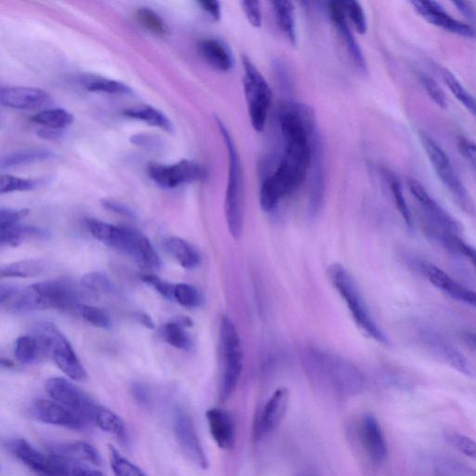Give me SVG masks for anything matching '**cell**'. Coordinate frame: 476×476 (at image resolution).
<instances>
[{"label":"cell","instance_id":"cell-64","mask_svg":"<svg viewBox=\"0 0 476 476\" xmlns=\"http://www.w3.org/2000/svg\"><path fill=\"white\" fill-rule=\"evenodd\" d=\"M456 8H458L463 13L466 14V16L471 17L472 16V11L465 3H454L453 4Z\"/></svg>","mask_w":476,"mask_h":476},{"label":"cell","instance_id":"cell-5","mask_svg":"<svg viewBox=\"0 0 476 476\" xmlns=\"http://www.w3.org/2000/svg\"><path fill=\"white\" fill-rule=\"evenodd\" d=\"M418 137H420L423 147L438 179L448 190L456 205L466 214H472L474 208L469 192L459 176H456L445 150L427 133L421 131Z\"/></svg>","mask_w":476,"mask_h":476},{"label":"cell","instance_id":"cell-18","mask_svg":"<svg viewBox=\"0 0 476 476\" xmlns=\"http://www.w3.org/2000/svg\"><path fill=\"white\" fill-rule=\"evenodd\" d=\"M360 437L370 459L377 464L386 462L388 448L386 436L377 417L367 414L362 418L360 424Z\"/></svg>","mask_w":476,"mask_h":476},{"label":"cell","instance_id":"cell-34","mask_svg":"<svg viewBox=\"0 0 476 476\" xmlns=\"http://www.w3.org/2000/svg\"><path fill=\"white\" fill-rule=\"evenodd\" d=\"M45 266L41 260H23L3 266L0 275L2 277H35L44 272Z\"/></svg>","mask_w":476,"mask_h":476},{"label":"cell","instance_id":"cell-25","mask_svg":"<svg viewBox=\"0 0 476 476\" xmlns=\"http://www.w3.org/2000/svg\"><path fill=\"white\" fill-rule=\"evenodd\" d=\"M206 417L209 432L218 447L225 450L233 449L236 433L231 415L222 409L214 408L206 412Z\"/></svg>","mask_w":476,"mask_h":476},{"label":"cell","instance_id":"cell-16","mask_svg":"<svg viewBox=\"0 0 476 476\" xmlns=\"http://www.w3.org/2000/svg\"><path fill=\"white\" fill-rule=\"evenodd\" d=\"M421 270L436 289L476 309V292L466 288L433 263H422Z\"/></svg>","mask_w":476,"mask_h":476},{"label":"cell","instance_id":"cell-30","mask_svg":"<svg viewBox=\"0 0 476 476\" xmlns=\"http://www.w3.org/2000/svg\"><path fill=\"white\" fill-rule=\"evenodd\" d=\"M143 268L158 271L161 269V260L147 238L138 233L128 254Z\"/></svg>","mask_w":476,"mask_h":476},{"label":"cell","instance_id":"cell-53","mask_svg":"<svg viewBox=\"0 0 476 476\" xmlns=\"http://www.w3.org/2000/svg\"><path fill=\"white\" fill-rule=\"evenodd\" d=\"M60 460L65 464L69 476H106L101 471L90 468L88 464L71 462L64 459Z\"/></svg>","mask_w":476,"mask_h":476},{"label":"cell","instance_id":"cell-48","mask_svg":"<svg viewBox=\"0 0 476 476\" xmlns=\"http://www.w3.org/2000/svg\"><path fill=\"white\" fill-rule=\"evenodd\" d=\"M418 79H420L425 91L428 94L430 99L438 106L442 109L448 108V100L446 95L440 85L430 77L429 74L425 73L418 74Z\"/></svg>","mask_w":476,"mask_h":476},{"label":"cell","instance_id":"cell-12","mask_svg":"<svg viewBox=\"0 0 476 476\" xmlns=\"http://www.w3.org/2000/svg\"><path fill=\"white\" fill-rule=\"evenodd\" d=\"M148 176L162 188L174 189L203 179L205 170L199 164L183 160L173 165L151 164Z\"/></svg>","mask_w":476,"mask_h":476},{"label":"cell","instance_id":"cell-17","mask_svg":"<svg viewBox=\"0 0 476 476\" xmlns=\"http://www.w3.org/2000/svg\"><path fill=\"white\" fill-rule=\"evenodd\" d=\"M86 225L94 238L127 254L138 233L130 228L113 225L97 219L87 220Z\"/></svg>","mask_w":476,"mask_h":476},{"label":"cell","instance_id":"cell-62","mask_svg":"<svg viewBox=\"0 0 476 476\" xmlns=\"http://www.w3.org/2000/svg\"><path fill=\"white\" fill-rule=\"evenodd\" d=\"M463 339L468 346L476 351V333L464 332L463 333Z\"/></svg>","mask_w":476,"mask_h":476},{"label":"cell","instance_id":"cell-13","mask_svg":"<svg viewBox=\"0 0 476 476\" xmlns=\"http://www.w3.org/2000/svg\"><path fill=\"white\" fill-rule=\"evenodd\" d=\"M174 430L179 446L187 458L202 470L208 468V460L200 442L194 422L183 409L174 416Z\"/></svg>","mask_w":476,"mask_h":476},{"label":"cell","instance_id":"cell-50","mask_svg":"<svg viewBox=\"0 0 476 476\" xmlns=\"http://www.w3.org/2000/svg\"><path fill=\"white\" fill-rule=\"evenodd\" d=\"M347 16L350 19L359 34L367 32V18L363 8L357 2L345 3Z\"/></svg>","mask_w":476,"mask_h":476},{"label":"cell","instance_id":"cell-8","mask_svg":"<svg viewBox=\"0 0 476 476\" xmlns=\"http://www.w3.org/2000/svg\"><path fill=\"white\" fill-rule=\"evenodd\" d=\"M308 357L314 371L325 376L338 392L355 394L363 388V376L346 360L316 350L309 352Z\"/></svg>","mask_w":476,"mask_h":476},{"label":"cell","instance_id":"cell-31","mask_svg":"<svg viewBox=\"0 0 476 476\" xmlns=\"http://www.w3.org/2000/svg\"><path fill=\"white\" fill-rule=\"evenodd\" d=\"M91 424L115 436L121 443L128 441V433L122 418L117 413L102 405L95 413Z\"/></svg>","mask_w":476,"mask_h":476},{"label":"cell","instance_id":"cell-24","mask_svg":"<svg viewBox=\"0 0 476 476\" xmlns=\"http://www.w3.org/2000/svg\"><path fill=\"white\" fill-rule=\"evenodd\" d=\"M49 450L57 458L93 466L102 464L98 450L83 441L53 443L49 446Z\"/></svg>","mask_w":476,"mask_h":476},{"label":"cell","instance_id":"cell-39","mask_svg":"<svg viewBox=\"0 0 476 476\" xmlns=\"http://www.w3.org/2000/svg\"><path fill=\"white\" fill-rule=\"evenodd\" d=\"M138 24L145 30L159 36H166L169 29L163 19L155 11L142 7L136 12Z\"/></svg>","mask_w":476,"mask_h":476},{"label":"cell","instance_id":"cell-38","mask_svg":"<svg viewBox=\"0 0 476 476\" xmlns=\"http://www.w3.org/2000/svg\"><path fill=\"white\" fill-rule=\"evenodd\" d=\"M83 87L91 92H103L109 94H124L129 95L133 93L130 87L121 82L110 80L103 77H95L90 75L82 80Z\"/></svg>","mask_w":476,"mask_h":476},{"label":"cell","instance_id":"cell-21","mask_svg":"<svg viewBox=\"0 0 476 476\" xmlns=\"http://www.w3.org/2000/svg\"><path fill=\"white\" fill-rule=\"evenodd\" d=\"M289 391L277 389L266 403L260 417L256 436L261 437L274 432L281 424L289 405Z\"/></svg>","mask_w":476,"mask_h":476},{"label":"cell","instance_id":"cell-61","mask_svg":"<svg viewBox=\"0 0 476 476\" xmlns=\"http://www.w3.org/2000/svg\"><path fill=\"white\" fill-rule=\"evenodd\" d=\"M39 136L42 137L44 139H51L54 140L57 137H60L59 130L51 129H43L39 131Z\"/></svg>","mask_w":476,"mask_h":476},{"label":"cell","instance_id":"cell-15","mask_svg":"<svg viewBox=\"0 0 476 476\" xmlns=\"http://www.w3.org/2000/svg\"><path fill=\"white\" fill-rule=\"evenodd\" d=\"M411 4L415 11L433 26L461 36H476V31L472 27L456 20V19L450 16L444 8L437 3L425 2V0H415Z\"/></svg>","mask_w":476,"mask_h":476},{"label":"cell","instance_id":"cell-4","mask_svg":"<svg viewBox=\"0 0 476 476\" xmlns=\"http://www.w3.org/2000/svg\"><path fill=\"white\" fill-rule=\"evenodd\" d=\"M216 122L228 151V155H230V176H228L224 205L226 222L231 236L235 239H238L241 237L243 230V194L240 160L230 130H228L220 119H216Z\"/></svg>","mask_w":476,"mask_h":476},{"label":"cell","instance_id":"cell-10","mask_svg":"<svg viewBox=\"0 0 476 476\" xmlns=\"http://www.w3.org/2000/svg\"><path fill=\"white\" fill-rule=\"evenodd\" d=\"M9 451L36 476H69L63 462L35 449L22 438L7 443Z\"/></svg>","mask_w":476,"mask_h":476},{"label":"cell","instance_id":"cell-19","mask_svg":"<svg viewBox=\"0 0 476 476\" xmlns=\"http://www.w3.org/2000/svg\"><path fill=\"white\" fill-rule=\"evenodd\" d=\"M51 100L50 95L30 87H5L0 90V102L4 106L16 110H35L44 107Z\"/></svg>","mask_w":476,"mask_h":476},{"label":"cell","instance_id":"cell-11","mask_svg":"<svg viewBox=\"0 0 476 476\" xmlns=\"http://www.w3.org/2000/svg\"><path fill=\"white\" fill-rule=\"evenodd\" d=\"M409 187L414 199L420 204L425 217L434 228L435 233H440L438 237L441 236V239L449 235L459 236L462 230L460 223L430 196L420 182L410 179Z\"/></svg>","mask_w":476,"mask_h":476},{"label":"cell","instance_id":"cell-59","mask_svg":"<svg viewBox=\"0 0 476 476\" xmlns=\"http://www.w3.org/2000/svg\"><path fill=\"white\" fill-rule=\"evenodd\" d=\"M199 5L214 20L219 21L221 19V5L215 0H201L198 3Z\"/></svg>","mask_w":476,"mask_h":476},{"label":"cell","instance_id":"cell-43","mask_svg":"<svg viewBox=\"0 0 476 476\" xmlns=\"http://www.w3.org/2000/svg\"><path fill=\"white\" fill-rule=\"evenodd\" d=\"M74 311L77 312L85 321L91 324L94 327L103 330H109L112 327L109 316L100 308L87 306L84 303H79Z\"/></svg>","mask_w":476,"mask_h":476},{"label":"cell","instance_id":"cell-32","mask_svg":"<svg viewBox=\"0 0 476 476\" xmlns=\"http://www.w3.org/2000/svg\"><path fill=\"white\" fill-rule=\"evenodd\" d=\"M54 158V153L49 149H27L12 152L2 159V169L27 166L34 163L49 160Z\"/></svg>","mask_w":476,"mask_h":476},{"label":"cell","instance_id":"cell-6","mask_svg":"<svg viewBox=\"0 0 476 476\" xmlns=\"http://www.w3.org/2000/svg\"><path fill=\"white\" fill-rule=\"evenodd\" d=\"M244 90L254 129L261 132L268 121L272 103V91L263 75L249 57H242Z\"/></svg>","mask_w":476,"mask_h":476},{"label":"cell","instance_id":"cell-23","mask_svg":"<svg viewBox=\"0 0 476 476\" xmlns=\"http://www.w3.org/2000/svg\"><path fill=\"white\" fill-rule=\"evenodd\" d=\"M425 346L432 354L445 362L453 369L471 375V368L466 358L456 350L445 338L436 333L427 332L421 336Z\"/></svg>","mask_w":476,"mask_h":476},{"label":"cell","instance_id":"cell-27","mask_svg":"<svg viewBox=\"0 0 476 476\" xmlns=\"http://www.w3.org/2000/svg\"><path fill=\"white\" fill-rule=\"evenodd\" d=\"M166 253L173 257L185 269H195L201 258L195 247L185 240L170 237L163 241Z\"/></svg>","mask_w":476,"mask_h":476},{"label":"cell","instance_id":"cell-2","mask_svg":"<svg viewBox=\"0 0 476 476\" xmlns=\"http://www.w3.org/2000/svg\"><path fill=\"white\" fill-rule=\"evenodd\" d=\"M328 276L334 288L347 302L349 311L360 329L379 344L388 345V339L378 327L355 280L347 269L339 263H334L330 266Z\"/></svg>","mask_w":476,"mask_h":476},{"label":"cell","instance_id":"cell-60","mask_svg":"<svg viewBox=\"0 0 476 476\" xmlns=\"http://www.w3.org/2000/svg\"><path fill=\"white\" fill-rule=\"evenodd\" d=\"M19 289L15 287V285H2V288H0V303H2V306L5 302H7L18 291Z\"/></svg>","mask_w":476,"mask_h":476},{"label":"cell","instance_id":"cell-63","mask_svg":"<svg viewBox=\"0 0 476 476\" xmlns=\"http://www.w3.org/2000/svg\"><path fill=\"white\" fill-rule=\"evenodd\" d=\"M137 317L140 322H142L144 325L148 329H153L155 327L153 320H152L149 316L144 314H139Z\"/></svg>","mask_w":476,"mask_h":476},{"label":"cell","instance_id":"cell-7","mask_svg":"<svg viewBox=\"0 0 476 476\" xmlns=\"http://www.w3.org/2000/svg\"><path fill=\"white\" fill-rule=\"evenodd\" d=\"M220 336L223 358L221 396L227 400L237 389L243 369L240 337L230 317L222 318Z\"/></svg>","mask_w":476,"mask_h":476},{"label":"cell","instance_id":"cell-20","mask_svg":"<svg viewBox=\"0 0 476 476\" xmlns=\"http://www.w3.org/2000/svg\"><path fill=\"white\" fill-rule=\"evenodd\" d=\"M33 285L47 300L51 309L74 310L81 303L78 291L66 281L47 280Z\"/></svg>","mask_w":476,"mask_h":476},{"label":"cell","instance_id":"cell-29","mask_svg":"<svg viewBox=\"0 0 476 476\" xmlns=\"http://www.w3.org/2000/svg\"><path fill=\"white\" fill-rule=\"evenodd\" d=\"M123 115L127 118L144 121L151 126L160 128L168 133L175 132V125L159 109L150 105H140L129 108L123 111Z\"/></svg>","mask_w":476,"mask_h":476},{"label":"cell","instance_id":"cell-58","mask_svg":"<svg viewBox=\"0 0 476 476\" xmlns=\"http://www.w3.org/2000/svg\"><path fill=\"white\" fill-rule=\"evenodd\" d=\"M102 205L104 207L107 209V211H110L113 214H116L118 215L129 218V219H135L136 214L132 211V209L128 207L127 205L113 199H103Z\"/></svg>","mask_w":476,"mask_h":476},{"label":"cell","instance_id":"cell-22","mask_svg":"<svg viewBox=\"0 0 476 476\" xmlns=\"http://www.w3.org/2000/svg\"><path fill=\"white\" fill-rule=\"evenodd\" d=\"M329 12L336 29L341 35L342 41H344L347 46L352 59L360 71L366 73L368 69L367 62L363 52H362L360 46L349 27L345 3H331L329 5Z\"/></svg>","mask_w":476,"mask_h":476},{"label":"cell","instance_id":"cell-42","mask_svg":"<svg viewBox=\"0 0 476 476\" xmlns=\"http://www.w3.org/2000/svg\"><path fill=\"white\" fill-rule=\"evenodd\" d=\"M386 178L400 215L402 216L404 222L410 228H413L412 215L405 199L402 183H400L397 177L391 173L386 174Z\"/></svg>","mask_w":476,"mask_h":476},{"label":"cell","instance_id":"cell-36","mask_svg":"<svg viewBox=\"0 0 476 476\" xmlns=\"http://www.w3.org/2000/svg\"><path fill=\"white\" fill-rule=\"evenodd\" d=\"M31 121L34 123L43 126L45 129L60 130L71 125L74 118L68 111L56 108L36 113Z\"/></svg>","mask_w":476,"mask_h":476},{"label":"cell","instance_id":"cell-49","mask_svg":"<svg viewBox=\"0 0 476 476\" xmlns=\"http://www.w3.org/2000/svg\"><path fill=\"white\" fill-rule=\"evenodd\" d=\"M451 250L467 258L476 269V247L464 242L459 236L449 235L442 240Z\"/></svg>","mask_w":476,"mask_h":476},{"label":"cell","instance_id":"cell-3","mask_svg":"<svg viewBox=\"0 0 476 476\" xmlns=\"http://www.w3.org/2000/svg\"><path fill=\"white\" fill-rule=\"evenodd\" d=\"M33 335L40 341L45 357L52 359L68 378L83 380L87 372L65 334L53 324H37Z\"/></svg>","mask_w":476,"mask_h":476},{"label":"cell","instance_id":"cell-54","mask_svg":"<svg viewBox=\"0 0 476 476\" xmlns=\"http://www.w3.org/2000/svg\"><path fill=\"white\" fill-rule=\"evenodd\" d=\"M241 5L247 21L254 27H260L261 25V4L259 2H243Z\"/></svg>","mask_w":476,"mask_h":476},{"label":"cell","instance_id":"cell-1","mask_svg":"<svg viewBox=\"0 0 476 476\" xmlns=\"http://www.w3.org/2000/svg\"><path fill=\"white\" fill-rule=\"evenodd\" d=\"M283 156L275 173L266 178L260 191V205L272 212L285 197L306 181L316 155V121L307 105L288 103L279 112Z\"/></svg>","mask_w":476,"mask_h":476},{"label":"cell","instance_id":"cell-33","mask_svg":"<svg viewBox=\"0 0 476 476\" xmlns=\"http://www.w3.org/2000/svg\"><path fill=\"white\" fill-rule=\"evenodd\" d=\"M15 356L23 364H33L45 357L40 341L34 335L19 337L15 341Z\"/></svg>","mask_w":476,"mask_h":476},{"label":"cell","instance_id":"cell-26","mask_svg":"<svg viewBox=\"0 0 476 476\" xmlns=\"http://www.w3.org/2000/svg\"><path fill=\"white\" fill-rule=\"evenodd\" d=\"M198 49L203 59L214 68L227 72L233 68L232 53L222 42L215 39H206L198 44Z\"/></svg>","mask_w":476,"mask_h":476},{"label":"cell","instance_id":"cell-28","mask_svg":"<svg viewBox=\"0 0 476 476\" xmlns=\"http://www.w3.org/2000/svg\"><path fill=\"white\" fill-rule=\"evenodd\" d=\"M49 235V232L43 228L22 225L20 222L0 225V242L3 246L14 247L27 238H46Z\"/></svg>","mask_w":476,"mask_h":476},{"label":"cell","instance_id":"cell-57","mask_svg":"<svg viewBox=\"0 0 476 476\" xmlns=\"http://www.w3.org/2000/svg\"><path fill=\"white\" fill-rule=\"evenodd\" d=\"M29 209H9L2 208L0 211V225L13 224L20 222L21 220L29 215Z\"/></svg>","mask_w":476,"mask_h":476},{"label":"cell","instance_id":"cell-14","mask_svg":"<svg viewBox=\"0 0 476 476\" xmlns=\"http://www.w3.org/2000/svg\"><path fill=\"white\" fill-rule=\"evenodd\" d=\"M32 414L37 421L70 430H83L87 425L82 417L54 400H37L32 407Z\"/></svg>","mask_w":476,"mask_h":476},{"label":"cell","instance_id":"cell-45","mask_svg":"<svg viewBox=\"0 0 476 476\" xmlns=\"http://www.w3.org/2000/svg\"><path fill=\"white\" fill-rule=\"evenodd\" d=\"M445 440L456 451L476 462V441L471 437L458 432H447Z\"/></svg>","mask_w":476,"mask_h":476},{"label":"cell","instance_id":"cell-51","mask_svg":"<svg viewBox=\"0 0 476 476\" xmlns=\"http://www.w3.org/2000/svg\"><path fill=\"white\" fill-rule=\"evenodd\" d=\"M456 146L462 156L470 164L476 176V143L471 139L460 136L456 137Z\"/></svg>","mask_w":476,"mask_h":476},{"label":"cell","instance_id":"cell-41","mask_svg":"<svg viewBox=\"0 0 476 476\" xmlns=\"http://www.w3.org/2000/svg\"><path fill=\"white\" fill-rule=\"evenodd\" d=\"M163 338L171 347L177 349H188L191 347V339L183 329V324L170 322L166 324L162 331Z\"/></svg>","mask_w":476,"mask_h":476},{"label":"cell","instance_id":"cell-56","mask_svg":"<svg viewBox=\"0 0 476 476\" xmlns=\"http://www.w3.org/2000/svg\"><path fill=\"white\" fill-rule=\"evenodd\" d=\"M130 394L136 402L143 408H148L152 403L151 392L147 386L141 383L132 384Z\"/></svg>","mask_w":476,"mask_h":476},{"label":"cell","instance_id":"cell-46","mask_svg":"<svg viewBox=\"0 0 476 476\" xmlns=\"http://www.w3.org/2000/svg\"><path fill=\"white\" fill-rule=\"evenodd\" d=\"M37 186H39V181L24 179L11 175H4L0 179V193L3 195L12 192L31 191Z\"/></svg>","mask_w":476,"mask_h":476},{"label":"cell","instance_id":"cell-55","mask_svg":"<svg viewBox=\"0 0 476 476\" xmlns=\"http://www.w3.org/2000/svg\"><path fill=\"white\" fill-rule=\"evenodd\" d=\"M130 143L141 148L147 150H158L162 148V141L154 136L145 135V133H140V135L132 136L130 137Z\"/></svg>","mask_w":476,"mask_h":476},{"label":"cell","instance_id":"cell-40","mask_svg":"<svg viewBox=\"0 0 476 476\" xmlns=\"http://www.w3.org/2000/svg\"><path fill=\"white\" fill-rule=\"evenodd\" d=\"M109 460L115 476H147L144 471L129 460L115 448L109 447Z\"/></svg>","mask_w":476,"mask_h":476},{"label":"cell","instance_id":"cell-9","mask_svg":"<svg viewBox=\"0 0 476 476\" xmlns=\"http://www.w3.org/2000/svg\"><path fill=\"white\" fill-rule=\"evenodd\" d=\"M46 391L54 402L60 403L75 414H78L87 423H91L100 404L74 386L69 379L60 377L51 378L46 383Z\"/></svg>","mask_w":476,"mask_h":476},{"label":"cell","instance_id":"cell-47","mask_svg":"<svg viewBox=\"0 0 476 476\" xmlns=\"http://www.w3.org/2000/svg\"><path fill=\"white\" fill-rule=\"evenodd\" d=\"M174 300L186 308H196L201 303L199 291L189 284H177L175 287Z\"/></svg>","mask_w":476,"mask_h":476},{"label":"cell","instance_id":"cell-44","mask_svg":"<svg viewBox=\"0 0 476 476\" xmlns=\"http://www.w3.org/2000/svg\"><path fill=\"white\" fill-rule=\"evenodd\" d=\"M82 287L93 294H107L113 291L110 278L101 272H91L84 275L81 279Z\"/></svg>","mask_w":476,"mask_h":476},{"label":"cell","instance_id":"cell-37","mask_svg":"<svg viewBox=\"0 0 476 476\" xmlns=\"http://www.w3.org/2000/svg\"><path fill=\"white\" fill-rule=\"evenodd\" d=\"M442 79L452 93L453 97L458 100L476 118V98L472 95L464 86L455 77L448 69L442 68Z\"/></svg>","mask_w":476,"mask_h":476},{"label":"cell","instance_id":"cell-52","mask_svg":"<svg viewBox=\"0 0 476 476\" xmlns=\"http://www.w3.org/2000/svg\"><path fill=\"white\" fill-rule=\"evenodd\" d=\"M141 278L144 282L152 285V287H153L163 297L174 300L176 285L170 284L153 275H144L141 277Z\"/></svg>","mask_w":476,"mask_h":476},{"label":"cell","instance_id":"cell-35","mask_svg":"<svg viewBox=\"0 0 476 476\" xmlns=\"http://www.w3.org/2000/svg\"><path fill=\"white\" fill-rule=\"evenodd\" d=\"M277 21L281 31L293 45L297 43L294 6L291 2L273 3Z\"/></svg>","mask_w":476,"mask_h":476}]
</instances>
